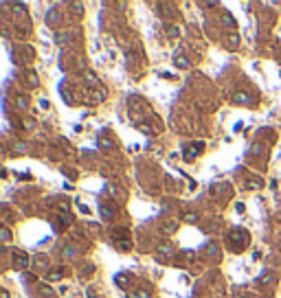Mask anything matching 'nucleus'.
<instances>
[{
    "instance_id": "nucleus-1",
    "label": "nucleus",
    "mask_w": 281,
    "mask_h": 298,
    "mask_svg": "<svg viewBox=\"0 0 281 298\" xmlns=\"http://www.w3.org/2000/svg\"><path fill=\"white\" fill-rule=\"evenodd\" d=\"M235 99L239 101V103H246V101H248V95H242V92H239V95H237Z\"/></svg>"
}]
</instances>
